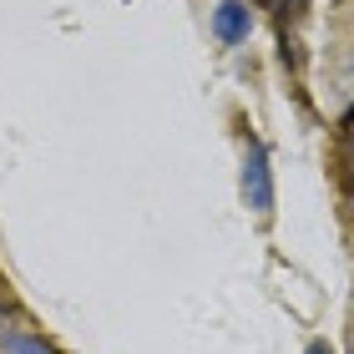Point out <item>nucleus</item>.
I'll list each match as a JSON object with an SVG mask.
<instances>
[{"label":"nucleus","mask_w":354,"mask_h":354,"mask_svg":"<svg viewBox=\"0 0 354 354\" xmlns=\"http://www.w3.org/2000/svg\"><path fill=\"white\" fill-rule=\"evenodd\" d=\"M309 354H324V344H314V349H309Z\"/></svg>","instance_id":"4"},{"label":"nucleus","mask_w":354,"mask_h":354,"mask_svg":"<svg viewBox=\"0 0 354 354\" xmlns=\"http://www.w3.org/2000/svg\"><path fill=\"white\" fill-rule=\"evenodd\" d=\"M248 30H253V15H248V6H238V0H223V6L213 10V36H218L223 46L248 41Z\"/></svg>","instance_id":"2"},{"label":"nucleus","mask_w":354,"mask_h":354,"mask_svg":"<svg viewBox=\"0 0 354 354\" xmlns=\"http://www.w3.org/2000/svg\"><path fill=\"white\" fill-rule=\"evenodd\" d=\"M349 122H354V111H349Z\"/></svg>","instance_id":"5"},{"label":"nucleus","mask_w":354,"mask_h":354,"mask_svg":"<svg viewBox=\"0 0 354 354\" xmlns=\"http://www.w3.org/2000/svg\"><path fill=\"white\" fill-rule=\"evenodd\" d=\"M10 354H41L36 344H26V339H10Z\"/></svg>","instance_id":"3"},{"label":"nucleus","mask_w":354,"mask_h":354,"mask_svg":"<svg viewBox=\"0 0 354 354\" xmlns=\"http://www.w3.org/2000/svg\"><path fill=\"white\" fill-rule=\"evenodd\" d=\"M243 198L253 213H273V177H268V152L259 142L243 147Z\"/></svg>","instance_id":"1"}]
</instances>
